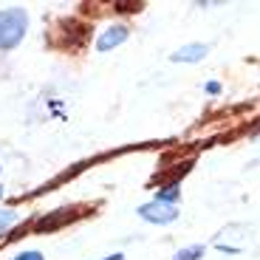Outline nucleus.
<instances>
[{"mask_svg": "<svg viewBox=\"0 0 260 260\" xmlns=\"http://www.w3.org/2000/svg\"><path fill=\"white\" fill-rule=\"evenodd\" d=\"M124 40H127V28H124V26H113V28H108V31L99 34L96 51H111V48L122 46Z\"/></svg>", "mask_w": 260, "mask_h": 260, "instance_id": "nucleus-3", "label": "nucleus"}, {"mask_svg": "<svg viewBox=\"0 0 260 260\" xmlns=\"http://www.w3.org/2000/svg\"><path fill=\"white\" fill-rule=\"evenodd\" d=\"M14 221H17V212H12V209H0V232H6Z\"/></svg>", "mask_w": 260, "mask_h": 260, "instance_id": "nucleus-7", "label": "nucleus"}, {"mask_svg": "<svg viewBox=\"0 0 260 260\" xmlns=\"http://www.w3.org/2000/svg\"><path fill=\"white\" fill-rule=\"evenodd\" d=\"M181 198V189L176 187V184H170V187H164L161 192L156 195V201H161V204H170V207H176V201Z\"/></svg>", "mask_w": 260, "mask_h": 260, "instance_id": "nucleus-5", "label": "nucleus"}, {"mask_svg": "<svg viewBox=\"0 0 260 260\" xmlns=\"http://www.w3.org/2000/svg\"><path fill=\"white\" fill-rule=\"evenodd\" d=\"M139 215L150 223H173L178 218V209L170 207V204H161V201H150L144 207H139Z\"/></svg>", "mask_w": 260, "mask_h": 260, "instance_id": "nucleus-2", "label": "nucleus"}, {"mask_svg": "<svg viewBox=\"0 0 260 260\" xmlns=\"http://www.w3.org/2000/svg\"><path fill=\"white\" fill-rule=\"evenodd\" d=\"M198 257H204V246H189L176 254V260H198Z\"/></svg>", "mask_w": 260, "mask_h": 260, "instance_id": "nucleus-6", "label": "nucleus"}, {"mask_svg": "<svg viewBox=\"0 0 260 260\" xmlns=\"http://www.w3.org/2000/svg\"><path fill=\"white\" fill-rule=\"evenodd\" d=\"M0 198H3V187H0Z\"/></svg>", "mask_w": 260, "mask_h": 260, "instance_id": "nucleus-11", "label": "nucleus"}, {"mask_svg": "<svg viewBox=\"0 0 260 260\" xmlns=\"http://www.w3.org/2000/svg\"><path fill=\"white\" fill-rule=\"evenodd\" d=\"M28 28V14L23 9H3L0 12V51H9L26 37Z\"/></svg>", "mask_w": 260, "mask_h": 260, "instance_id": "nucleus-1", "label": "nucleus"}, {"mask_svg": "<svg viewBox=\"0 0 260 260\" xmlns=\"http://www.w3.org/2000/svg\"><path fill=\"white\" fill-rule=\"evenodd\" d=\"M207 51L209 48L207 46H201V43H192V46H184V48H178L176 54H173V62H198V59H204L207 57Z\"/></svg>", "mask_w": 260, "mask_h": 260, "instance_id": "nucleus-4", "label": "nucleus"}, {"mask_svg": "<svg viewBox=\"0 0 260 260\" xmlns=\"http://www.w3.org/2000/svg\"><path fill=\"white\" fill-rule=\"evenodd\" d=\"M105 260H124V254H111V257H105Z\"/></svg>", "mask_w": 260, "mask_h": 260, "instance_id": "nucleus-10", "label": "nucleus"}, {"mask_svg": "<svg viewBox=\"0 0 260 260\" xmlns=\"http://www.w3.org/2000/svg\"><path fill=\"white\" fill-rule=\"evenodd\" d=\"M207 93H221V85H218V82H207Z\"/></svg>", "mask_w": 260, "mask_h": 260, "instance_id": "nucleus-9", "label": "nucleus"}, {"mask_svg": "<svg viewBox=\"0 0 260 260\" xmlns=\"http://www.w3.org/2000/svg\"><path fill=\"white\" fill-rule=\"evenodd\" d=\"M14 260H46V257H43L40 252H20Z\"/></svg>", "mask_w": 260, "mask_h": 260, "instance_id": "nucleus-8", "label": "nucleus"}]
</instances>
